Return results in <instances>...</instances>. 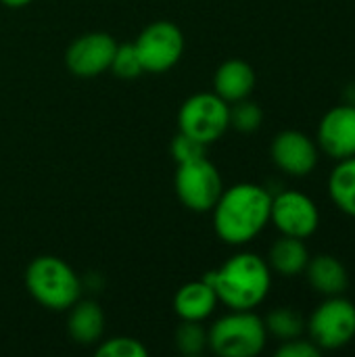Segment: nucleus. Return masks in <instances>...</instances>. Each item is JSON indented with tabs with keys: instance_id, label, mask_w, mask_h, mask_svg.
I'll use <instances>...</instances> for the list:
<instances>
[{
	"instance_id": "obj_2",
	"label": "nucleus",
	"mask_w": 355,
	"mask_h": 357,
	"mask_svg": "<svg viewBox=\"0 0 355 357\" xmlns=\"http://www.w3.org/2000/svg\"><path fill=\"white\" fill-rule=\"evenodd\" d=\"M218 295V301L228 310H255L262 305L272 289V270L266 259L255 253H236L218 270L203 276Z\"/></svg>"
},
{
	"instance_id": "obj_15",
	"label": "nucleus",
	"mask_w": 355,
	"mask_h": 357,
	"mask_svg": "<svg viewBox=\"0 0 355 357\" xmlns=\"http://www.w3.org/2000/svg\"><path fill=\"white\" fill-rule=\"evenodd\" d=\"M218 303L220 301L213 287L203 278L182 284L174 295V310L180 320L203 322L216 312Z\"/></svg>"
},
{
	"instance_id": "obj_10",
	"label": "nucleus",
	"mask_w": 355,
	"mask_h": 357,
	"mask_svg": "<svg viewBox=\"0 0 355 357\" xmlns=\"http://www.w3.org/2000/svg\"><path fill=\"white\" fill-rule=\"evenodd\" d=\"M117 42L107 31H88L77 36L65 50V65L69 73L82 79L98 77L109 71Z\"/></svg>"
},
{
	"instance_id": "obj_9",
	"label": "nucleus",
	"mask_w": 355,
	"mask_h": 357,
	"mask_svg": "<svg viewBox=\"0 0 355 357\" xmlns=\"http://www.w3.org/2000/svg\"><path fill=\"white\" fill-rule=\"evenodd\" d=\"M270 222L285 236L310 238L320 226L318 205L299 190H282L272 197Z\"/></svg>"
},
{
	"instance_id": "obj_19",
	"label": "nucleus",
	"mask_w": 355,
	"mask_h": 357,
	"mask_svg": "<svg viewBox=\"0 0 355 357\" xmlns=\"http://www.w3.org/2000/svg\"><path fill=\"white\" fill-rule=\"evenodd\" d=\"M266 331L268 335H272L278 341H291V339H299L305 331V320L301 318V314H297L291 307H278L272 310L266 318H264Z\"/></svg>"
},
{
	"instance_id": "obj_12",
	"label": "nucleus",
	"mask_w": 355,
	"mask_h": 357,
	"mask_svg": "<svg viewBox=\"0 0 355 357\" xmlns=\"http://www.w3.org/2000/svg\"><path fill=\"white\" fill-rule=\"evenodd\" d=\"M318 146L335 161L355 157V107L339 105L333 107L318 123L316 134Z\"/></svg>"
},
{
	"instance_id": "obj_24",
	"label": "nucleus",
	"mask_w": 355,
	"mask_h": 357,
	"mask_svg": "<svg viewBox=\"0 0 355 357\" xmlns=\"http://www.w3.org/2000/svg\"><path fill=\"white\" fill-rule=\"evenodd\" d=\"M169 153L172 157L176 159V163H186V161H192V159H199V157H205L207 153V144L195 140L192 136L184 134V132H178L169 144Z\"/></svg>"
},
{
	"instance_id": "obj_22",
	"label": "nucleus",
	"mask_w": 355,
	"mask_h": 357,
	"mask_svg": "<svg viewBox=\"0 0 355 357\" xmlns=\"http://www.w3.org/2000/svg\"><path fill=\"white\" fill-rule=\"evenodd\" d=\"M109 71H113V75L119 79H136L138 75L144 73L140 56L134 48V42L132 44H117Z\"/></svg>"
},
{
	"instance_id": "obj_18",
	"label": "nucleus",
	"mask_w": 355,
	"mask_h": 357,
	"mask_svg": "<svg viewBox=\"0 0 355 357\" xmlns=\"http://www.w3.org/2000/svg\"><path fill=\"white\" fill-rule=\"evenodd\" d=\"M328 195L341 213L355 218V157L337 161L328 176Z\"/></svg>"
},
{
	"instance_id": "obj_17",
	"label": "nucleus",
	"mask_w": 355,
	"mask_h": 357,
	"mask_svg": "<svg viewBox=\"0 0 355 357\" xmlns=\"http://www.w3.org/2000/svg\"><path fill=\"white\" fill-rule=\"evenodd\" d=\"M310 261V251L303 243V238L295 236H280L268 251V266L272 272L293 278L305 272V266Z\"/></svg>"
},
{
	"instance_id": "obj_23",
	"label": "nucleus",
	"mask_w": 355,
	"mask_h": 357,
	"mask_svg": "<svg viewBox=\"0 0 355 357\" xmlns=\"http://www.w3.org/2000/svg\"><path fill=\"white\" fill-rule=\"evenodd\" d=\"M98 357H146L149 349L134 337H113L96 347Z\"/></svg>"
},
{
	"instance_id": "obj_8",
	"label": "nucleus",
	"mask_w": 355,
	"mask_h": 357,
	"mask_svg": "<svg viewBox=\"0 0 355 357\" xmlns=\"http://www.w3.org/2000/svg\"><path fill=\"white\" fill-rule=\"evenodd\" d=\"M134 48L140 56L144 73H165L180 63L186 40L176 23L161 19L149 23L138 33Z\"/></svg>"
},
{
	"instance_id": "obj_7",
	"label": "nucleus",
	"mask_w": 355,
	"mask_h": 357,
	"mask_svg": "<svg viewBox=\"0 0 355 357\" xmlns=\"http://www.w3.org/2000/svg\"><path fill=\"white\" fill-rule=\"evenodd\" d=\"M310 339L322 351L349 345L355 337V305L343 295L326 297L305 322Z\"/></svg>"
},
{
	"instance_id": "obj_3",
	"label": "nucleus",
	"mask_w": 355,
	"mask_h": 357,
	"mask_svg": "<svg viewBox=\"0 0 355 357\" xmlns=\"http://www.w3.org/2000/svg\"><path fill=\"white\" fill-rule=\"evenodd\" d=\"M25 289L50 312H67L82 297V280L61 257L40 255L25 270Z\"/></svg>"
},
{
	"instance_id": "obj_6",
	"label": "nucleus",
	"mask_w": 355,
	"mask_h": 357,
	"mask_svg": "<svg viewBox=\"0 0 355 357\" xmlns=\"http://www.w3.org/2000/svg\"><path fill=\"white\" fill-rule=\"evenodd\" d=\"M174 186L180 203L195 213L211 211L220 195L224 192L222 176L207 157L178 163Z\"/></svg>"
},
{
	"instance_id": "obj_20",
	"label": "nucleus",
	"mask_w": 355,
	"mask_h": 357,
	"mask_svg": "<svg viewBox=\"0 0 355 357\" xmlns=\"http://www.w3.org/2000/svg\"><path fill=\"white\" fill-rule=\"evenodd\" d=\"M174 343H176V349H178L182 356H201V354L207 349V345H209V341H207V331L203 328L201 322L182 320V324L176 328Z\"/></svg>"
},
{
	"instance_id": "obj_25",
	"label": "nucleus",
	"mask_w": 355,
	"mask_h": 357,
	"mask_svg": "<svg viewBox=\"0 0 355 357\" xmlns=\"http://www.w3.org/2000/svg\"><path fill=\"white\" fill-rule=\"evenodd\" d=\"M322 356V349L310 339V341H303L301 337L299 339H291V341H285L278 349H276V357H320Z\"/></svg>"
},
{
	"instance_id": "obj_11",
	"label": "nucleus",
	"mask_w": 355,
	"mask_h": 357,
	"mask_svg": "<svg viewBox=\"0 0 355 357\" xmlns=\"http://www.w3.org/2000/svg\"><path fill=\"white\" fill-rule=\"evenodd\" d=\"M270 157L280 172L305 178L318 165V146L308 134L299 130H285L274 136Z\"/></svg>"
},
{
	"instance_id": "obj_21",
	"label": "nucleus",
	"mask_w": 355,
	"mask_h": 357,
	"mask_svg": "<svg viewBox=\"0 0 355 357\" xmlns=\"http://www.w3.org/2000/svg\"><path fill=\"white\" fill-rule=\"evenodd\" d=\"M264 111L257 102L243 98L239 102H232L230 107V128H234L241 134H251L262 128Z\"/></svg>"
},
{
	"instance_id": "obj_14",
	"label": "nucleus",
	"mask_w": 355,
	"mask_h": 357,
	"mask_svg": "<svg viewBox=\"0 0 355 357\" xmlns=\"http://www.w3.org/2000/svg\"><path fill=\"white\" fill-rule=\"evenodd\" d=\"M67 335L77 345H96L105 333V312L94 299H77L67 310Z\"/></svg>"
},
{
	"instance_id": "obj_26",
	"label": "nucleus",
	"mask_w": 355,
	"mask_h": 357,
	"mask_svg": "<svg viewBox=\"0 0 355 357\" xmlns=\"http://www.w3.org/2000/svg\"><path fill=\"white\" fill-rule=\"evenodd\" d=\"M4 6H8V8H23V6H27L29 2H33V0H0Z\"/></svg>"
},
{
	"instance_id": "obj_5",
	"label": "nucleus",
	"mask_w": 355,
	"mask_h": 357,
	"mask_svg": "<svg viewBox=\"0 0 355 357\" xmlns=\"http://www.w3.org/2000/svg\"><path fill=\"white\" fill-rule=\"evenodd\" d=\"M230 128V105L216 92L188 96L178 111V132L192 136L203 144H213Z\"/></svg>"
},
{
	"instance_id": "obj_27",
	"label": "nucleus",
	"mask_w": 355,
	"mask_h": 357,
	"mask_svg": "<svg viewBox=\"0 0 355 357\" xmlns=\"http://www.w3.org/2000/svg\"><path fill=\"white\" fill-rule=\"evenodd\" d=\"M343 96H345V102H347V105H354L355 107V82L354 84H349V86L345 88Z\"/></svg>"
},
{
	"instance_id": "obj_16",
	"label": "nucleus",
	"mask_w": 355,
	"mask_h": 357,
	"mask_svg": "<svg viewBox=\"0 0 355 357\" xmlns=\"http://www.w3.org/2000/svg\"><path fill=\"white\" fill-rule=\"evenodd\" d=\"M303 274L308 276V282L312 284V289L324 297L343 295L345 289L349 287L347 268L335 255L320 253L316 257H310Z\"/></svg>"
},
{
	"instance_id": "obj_4",
	"label": "nucleus",
	"mask_w": 355,
	"mask_h": 357,
	"mask_svg": "<svg viewBox=\"0 0 355 357\" xmlns=\"http://www.w3.org/2000/svg\"><path fill=\"white\" fill-rule=\"evenodd\" d=\"M209 349L220 357H255L266 349L268 331L264 320L253 310L222 316L207 331Z\"/></svg>"
},
{
	"instance_id": "obj_13",
	"label": "nucleus",
	"mask_w": 355,
	"mask_h": 357,
	"mask_svg": "<svg viewBox=\"0 0 355 357\" xmlns=\"http://www.w3.org/2000/svg\"><path fill=\"white\" fill-rule=\"evenodd\" d=\"M255 69L243 59L224 61L213 73V92L228 105L249 98L255 88Z\"/></svg>"
},
{
	"instance_id": "obj_1",
	"label": "nucleus",
	"mask_w": 355,
	"mask_h": 357,
	"mask_svg": "<svg viewBox=\"0 0 355 357\" xmlns=\"http://www.w3.org/2000/svg\"><path fill=\"white\" fill-rule=\"evenodd\" d=\"M272 195L268 188L241 182L224 188L213 205V230L218 238L232 247H243L257 238L270 224Z\"/></svg>"
}]
</instances>
